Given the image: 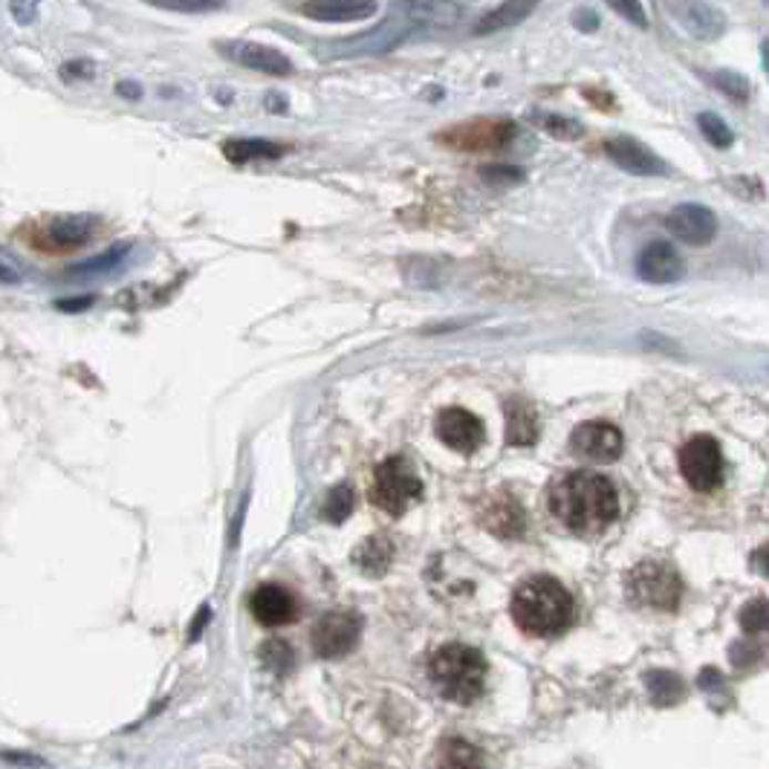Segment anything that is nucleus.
Here are the masks:
<instances>
[{
  "instance_id": "obj_18",
  "label": "nucleus",
  "mask_w": 769,
  "mask_h": 769,
  "mask_svg": "<svg viewBox=\"0 0 769 769\" xmlns=\"http://www.w3.org/2000/svg\"><path fill=\"white\" fill-rule=\"evenodd\" d=\"M93 226H96L93 217L64 215L50 223L47 237H50V244L59 246V249H79V246H84L90 237H93Z\"/></svg>"
},
{
  "instance_id": "obj_11",
  "label": "nucleus",
  "mask_w": 769,
  "mask_h": 769,
  "mask_svg": "<svg viewBox=\"0 0 769 769\" xmlns=\"http://www.w3.org/2000/svg\"><path fill=\"white\" fill-rule=\"evenodd\" d=\"M666 229L671 232L680 244L706 246L718 235V217L709 206L700 203H680L674 206L666 217Z\"/></svg>"
},
{
  "instance_id": "obj_33",
  "label": "nucleus",
  "mask_w": 769,
  "mask_h": 769,
  "mask_svg": "<svg viewBox=\"0 0 769 769\" xmlns=\"http://www.w3.org/2000/svg\"><path fill=\"white\" fill-rule=\"evenodd\" d=\"M160 9H168V12H185V16H201V12H217L221 3H203V0H194V3H156Z\"/></svg>"
},
{
  "instance_id": "obj_24",
  "label": "nucleus",
  "mask_w": 769,
  "mask_h": 769,
  "mask_svg": "<svg viewBox=\"0 0 769 769\" xmlns=\"http://www.w3.org/2000/svg\"><path fill=\"white\" fill-rule=\"evenodd\" d=\"M530 122H533L535 127H541L547 136H553V140H578V136H585L582 122H576V119H570V116H562V113L535 111L530 113Z\"/></svg>"
},
{
  "instance_id": "obj_10",
  "label": "nucleus",
  "mask_w": 769,
  "mask_h": 769,
  "mask_svg": "<svg viewBox=\"0 0 769 769\" xmlns=\"http://www.w3.org/2000/svg\"><path fill=\"white\" fill-rule=\"evenodd\" d=\"M573 452L578 458L593 460V463H614L622 452H625V437L616 425L605 420L582 422L573 431Z\"/></svg>"
},
{
  "instance_id": "obj_25",
  "label": "nucleus",
  "mask_w": 769,
  "mask_h": 769,
  "mask_svg": "<svg viewBox=\"0 0 769 769\" xmlns=\"http://www.w3.org/2000/svg\"><path fill=\"white\" fill-rule=\"evenodd\" d=\"M533 3H503L501 9L489 12V16L474 27V32H478V35H486V32L492 30H506V27H515V23L524 21L526 16H533Z\"/></svg>"
},
{
  "instance_id": "obj_12",
  "label": "nucleus",
  "mask_w": 769,
  "mask_h": 769,
  "mask_svg": "<svg viewBox=\"0 0 769 769\" xmlns=\"http://www.w3.org/2000/svg\"><path fill=\"white\" fill-rule=\"evenodd\" d=\"M217 50L232 64H240V68L255 70V73L289 75L296 70L284 52H278L275 47L258 44V41H226V44H217Z\"/></svg>"
},
{
  "instance_id": "obj_2",
  "label": "nucleus",
  "mask_w": 769,
  "mask_h": 769,
  "mask_svg": "<svg viewBox=\"0 0 769 769\" xmlns=\"http://www.w3.org/2000/svg\"><path fill=\"white\" fill-rule=\"evenodd\" d=\"M576 616V602L562 582L553 576L526 578L519 591L512 593V619L524 634L550 639L570 628Z\"/></svg>"
},
{
  "instance_id": "obj_9",
  "label": "nucleus",
  "mask_w": 769,
  "mask_h": 769,
  "mask_svg": "<svg viewBox=\"0 0 769 769\" xmlns=\"http://www.w3.org/2000/svg\"><path fill=\"white\" fill-rule=\"evenodd\" d=\"M434 431L440 437V443L460 454L478 452L483 440H486L483 420L478 414H472V411H466V408H443L437 414Z\"/></svg>"
},
{
  "instance_id": "obj_36",
  "label": "nucleus",
  "mask_w": 769,
  "mask_h": 769,
  "mask_svg": "<svg viewBox=\"0 0 769 769\" xmlns=\"http://www.w3.org/2000/svg\"><path fill=\"white\" fill-rule=\"evenodd\" d=\"M0 284H21V273L3 258H0Z\"/></svg>"
},
{
  "instance_id": "obj_6",
  "label": "nucleus",
  "mask_w": 769,
  "mask_h": 769,
  "mask_svg": "<svg viewBox=\"0 0 769 769\" xmlns=\"http://www.w3.org/2000/svg\"><path fill=\"white\" fill-rule=\"evenodd\" d=\"M680 472L695 492H715L724 483V452L715 437H691L680 449Z\"/></svg>"
},
{
  "instance_id": "obj_29",
  "label": "nucleus",
  "mask_w": 769,
  "mask_h": 769,
  "mask_svg": "<svg viewBox=\"0 0 769 769\" xmlns=\"http://www.w3.org/2000/svg\"><path fill=\"white\" fill-rule=\"evenodd\" d=\"M127 255V246H111L107 252L96 255V258L84 260V264H75L73 273L75 275H90V273H104V269H113L119 260Z\"/></svg>"
},
{
  "instance_id": "obj_8",
  "label": "nucleus",
  "mask_w": 769,
  "mask_h": 769,
  "mask_svg": "<svg viewBox=\"0 0 769 769\" xmlns=\"http://www.w3.org/2000/svg\"><path fill=\"white\" fill-rule=\"evenodd\" d=\"M359 634H362L359 619L353 614L336 611V614H325L316 622L310 639L318 657L339 659L353 652L356 643H359Z\"/></svg>"
},
{
  "instance_id": "obj_4",
  "label": "nucleus",
  "mask_w": 769,
  "mask_h": 769,
  "mask_svg": "<svg viewBox=\"0 0 769 769\" xmlns=\"http://www.w3.org/2000/svg\"><path fill=\"white\" fill-rule=\"evenodd\" d=\"M422 478L417 474L414 463L402 454L382 460L373 472V486H370V503L388 512L391 519H400L414 503L422 501Z\"/></svg>"
},
{
  "instance_id": "obj_31",
  "label": "nucleus",
  "mask_w": 769,
  "mask_h": 769,
  "mask_svg": "<svg viewBox=\"0 0 769 769\" xmlns=\"http://www.w3.org/2000/svg\"><path fill=\"white\" fill-rule=\"evenodd\" d=\"M740 625L747 630L767 628V599H763V596H758V599L749 602V605L740 611Z\"/></svg>"
},
{
  "instance_id": "obj_16",
  "label": "nucleus",
  "mask_w": 769,
  "mask_h": 769,
  "mask_svg": "<svg viewBox=\"0 0 769 769\" xmlns=\"http://www.w3.org/2000/svg\"><path fill=\"white\" fill-rule=\"evenodd\" d=\"M668 9L700 41H718L726 32V18L711 3H668Z\"/></svg>"
},
{
  "instance_id": "obj_27",
  "label": "nucleus",
  "mask_w": 769,
  "mask_h": 769,
  "mask_svg": "<svg viewBox=\"0 0 769 769\" xmlns=\"http://www.w3.org/2000/svg\"><path fill=\"white\" fill-rule=\"evenodd\" d=\"M697 127L703 131V136L715 145V148H729L732 145V127L726 125L724 119L718 116V113L711 111H703L697 113Z\"/></svg>"
},
{
  "instance_id": "obj_1",
  "label": "nucleus",
  "mask_w": 769,
  "mask_h": 769,
  "mask_svg": "<svg viewBox=\"0 0 769 769\" xmlns=\"http://www.w3.org/2000/svg\"><path fill=\"white\" fill-rule=\"evenodd\" d=\"M547 503L555 521H562L576 535L605 533L619 515V492L611 478L587 469H576L558 478L550 486Z\"/></svg>"
},
{
  "instance_id": "obj_19",
  "label": "nucleus",
  "mask_w": 769,
  "mask_h": 769,
  "mask_svg": "<svg viewBox=\"0 0 769 769\" xmlns=\"http://www.w3.org/2000/svg\"><path fill=\"white\" fill-rule=\"evenodd\" d=\"M483 524L489 526V533L501 535V539H515L524 533V510L512 498H495V503L486 506Z\"/></svg>"
},
{
  "instance_id": "obj_35",
  "label": "nucleus",
  "mask_w": 769,
  "mask_h": 769,
  "mask_svg": "<svg viewBox=\"0 0 769 769\" xmlns=\"http://www.w3.org/2000/svg\"><path fill=\"white\" fill-rule=\"evenodd\" d=\"M9 12L18 18V23H32L41 9H38V3H12V7H9Z\"/></svg>"
},
{
  "instance_id": "obj_37",
  "label": "nucleus",
  "mask_w": 769,
  "mask_h": 769,
  "mask_svg": "<svg viewBox=\"0 0 769 769\" xmlns=\"http://www.w3.org/2000/svg\"><path fill=\"white\" fill-rule=\"evenodd\" d=\"M119 93H122V96H125V93L127 96H140V90H136L134 84H119Z\"/></svg>"
},
{
  "instance_id": "obj_13",
  "label": "nucleus",
  "mask_w": 769,
  "mask_h": 769,
  "mask_svg": "<svg viewBox=\"0 0 769 769\" xmlns=\"http://www.w3.org/2000/svg\"><path fill=\"white\" fill-rule=\"evenodd\" d=\"M636 275L645 284H674L686 275V264H683L680 252L674 249L666 240L648 244L639 255H636Z\"/></svg>"
},
{
  "instance_id": "obj_32",
  "label": "nucleus",
  "mask_w": 769,
  "mask_h": 769,
  "mask_svg": "<svg viewBox=\"0 0 769 769\" xmlns=\"http://www.w3.org/2000/svg\"><path fill=\"white\" fill-rule=\"evenodd\" d=\"M481 177L489 180V183H521L524 180V171L512 168V165H486L481 168Z\"/></svg>"
},
{
  "instance_id": "obj_21",
  "label": "nucleus",
  "mask_w": 769,
  "mask_h": 769,
  "mask_svg": "<svg viewBox=\"0 0 769 769\" xmlns=\"http://www.w3.org/2000/svg\"><path fill=\"white\" fill-rule=\"evenodd\" d=\"M434 769H483V752L466 738H449L440 744Z\"/></svg>"
},
{
  "instance_id": "obj_15",
  "label": "nucleus",
  "mask_w": 769,
  "mask_h": 769,
  "mask_svg": "<svg viewBox=\"0 0 769 769\" xmlns=\"http://www.w3.org/2000/svg\"><path fill=\"white\" fill-rule=\"evenodd\" d=\"M605 151L622 171L636 174V177H659L668 171V165L648 145L630 140V136H614L605 145Z\"/></svg>"
},
{
  "instance_id": "obj_23",
  "label": "nucleus",
  "mask_w": 769,
  "mask_h": 769,
  "mask_svg": "<svg viewBox=\"0 0 769 769\" xmlns=\"http://www.w3.org/2000/svg\"><path fill=\"white\" fill-rule=\"evenodd\" d=\"M223 154L229 163H249V160H275L284 148L267 140H229L223 145Z\"/></svg>"
},
{
  "instance_id": "obj_30",
  "label": "nucleus",
  "mask_w": 769,
  "mask_h": 769,
  "mask_svg": "<svg viewBox=\"0 0 769 769\" xmlns=\"http://www.w3.org/2000/svg\"><path fill=\"white\" fill-rule=\"evenodd\" d=\"M648 686H652L654 691V700H674V697L683 695V686L677 683V677L668 671L648 674Z\"/></svg>"
},
{
  "instance_id": "obj_26",
  "label": "nucleus",
  "mask_w": 769,
  "mask_h": 769,
  "mask_svg": "<svg viewBox=\"0 0 769 769\" xmlns=\"http://www.w3.org/2000/svg\"><path fill=\"white\" fill-rule=\"evenodd\" d=\"M356 510V492L350 483H339L336 489H330V495L325 498V506H321V515L330 524H345V521L353 515Z\"/></svg>"
},
{
  "instance_id": "obj_3",
  "label": "nucleus",
  "mask_w": 769,
  "mask_h": 769,
  "mask_svg": "<svg viewBox=\"0 0 769 769\" xmlns=\"http://www.w3.org/2000/svg\"><path fill=\"white\" fill-rule=\"evenodd\" d=\"M431 680L445 700L469 706L486 688V659L472 645H443L431 657Z\"/></svg>"
},
{
  "instance_id": "obj_7",
  "label": "nucleus",
  "mask_w": 769,
  "mask_h": 769,
  "mask_svg": "<svg viewBox=\"0 0 769 769\" xmlns=\"http://www.w3.org/2000/svg\"><path fill=\"white\" fill-rule=\"evenodd\" d=\"M515 134L519 131L506 119H478V122H466V125H458L440 134V142L458 151H472V154L486 151V154H492V151L506 148L515 140Z\"/></svg>"
},
{
  "instance_id": "obj_20",
  "label": "nucleus",
  "mask_w": 769,
  "mask_h": 769,
  "mask_svg": "<svg viewBox=\"0 0 769 769\" xmlns=\"http://www.w3.org/2000/svg\"><path fill=\"white\" fill-rule=\"evenodd\" d=\"M539 440V414L533 406L512 400L506 402V443L533 445Z\"/></svg>"
},
{
  "instance_id": "obj_17",
  "label": "nucleus",
  "mask_w": 769,
  "mask_h": 769,
  "mask_svg": "<svg viewBox=\"0 0 769 769\" xmlns=\"http://www.w3.org/2000/svg\"><path fill=\"white\" fill-rule=\"evenodd\" d=\"M301 12L312 21L321 23H350V21H368L377 16V3L368 0H327V3H307Z\"/></svg>"
},
{
  "instance_id": "obj_22",
  "label": "nucleus",
  "mask_w": 769,
  "mask_h": 769,
  "mask_svg": "<svg viewBox=\"0 0 769 769\" xmlns=\"http://www.w3.org/2000/svg\"><path fill=\"white\" fill-rule=\"evenodd\" d=\"M393 558V544L384 535H373L353 553V562L368 573V576H382Z\"/></svg>"
},
{
  "instance_id": "obj_28",
  "label": "nucleus",
  "mask_w": 769,
  "mask_h": 769,
  "mask_svg": "<svg viewBox=\"0 0 769 769\" xmlns=\"http://www.w3.org/2000/svg\"><path fill=\"white\" fill-rule=\"evenodd\" d=\"M711 82L718 84V90H724L726 96L738 99V102L752 96V82H747L744 75L732 73V70H720V73L711 75Z\"/></svg>"
},
{
  "instance_id": "obj_14",
  "label": "nucleus",
  "mask_w": 769,
  "mask_h": 769,
  "mask_svg": "<svg viewBox=\"0 0 769 769\" xmlns=\"http://www.w3.org/2000/svg\"><path fill=\"white\" fill-rule=\"evenodd\" d=\"M249 611L260 625H267V628H281V625L296 622L298 602L287 587L260 585L258 591L249 596Z\"/></svg>"
},
{
  "instance_id": "obj_5",
  "label": "nucleus",
  "mask_w": 769,
  "mask_h": 769,
  "mask_svg": "<svg viewBox=\"0 0 769 769\" xmlns=\"http://www.w3.org/2000/svg\"><path fill=\"white\" fill-rule=\"evenodd\" d=\"M628 599L652 611H677L683 599V582L668 564L643 562L628 573Z\"/></svg>"
},
{
  "instance_id": "obj_34",
  "label": "nucleus",
  "mask_w": 769,
  "mask_h": 769,
  "mask_svg": "<svg viewBox=\"0 0 769 769\" xmlns=\"http://www.w3.org/2000/svg\"><path fill=\"white\" fill-rule=\"evenodd\" d=\"M614 12L625 16L630 23H636V27H648V21H645V9L639 7V3H614Z\"/></svg>"
}]
</instances>
